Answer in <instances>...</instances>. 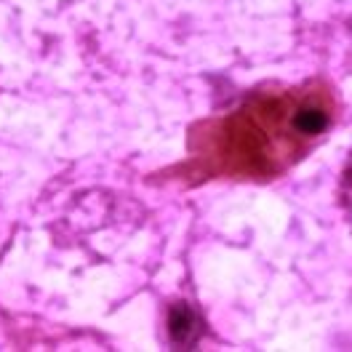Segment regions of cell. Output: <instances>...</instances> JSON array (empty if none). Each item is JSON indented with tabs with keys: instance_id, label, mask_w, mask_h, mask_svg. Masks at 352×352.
Instances as JSON below:
<instances>
[{
	"instance_id": "2",
	"label": "cell",
	"mask_w": 352,
	"mask_h": 352,
	"mask_svg": "<svg viewBox=\"0 0 352 352\" xmlns=\"http://www.w3.org/2000/svg\"><path fill=\"white\" fill-rule=\"evenodd\" d=\"M291 126L302 136H318L329 129V112L318 104H302L299 110L294 112Z\"/></svg>"
},
{
	"instance_id": "1",
	"label": "cell",
	"mask_w": 352,
	"mask_h": 352,
	"mask_svg": "<svg viewBox=\"0 0 352 352\" xmlns=\"http://www.w3.org/2000/svg\"><path fill=\"white\" fill-rule=\"evenodd\" d=\"M203 333L198 312L190 302H174L168 307V339L176 347H192Z\"/></svg>"
},
{
	"instance_id": "3",
	"label": "cell",
	"mask_w": 352,
	"mask_h": 352,
	"mask_svg": "<svg viewBox=\"0 0 352 352\" xmlns=\"http://www.w3.org/2000/svg\"><path fill=\"white\" fill-rule=\"evenodd\" d=\"M344 184L352 190V155H350V163H347V168H344Z\"/></svg>"
}]
</instances>
